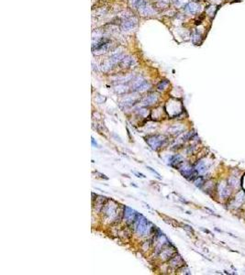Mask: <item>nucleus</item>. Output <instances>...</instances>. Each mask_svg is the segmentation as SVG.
Wrapping results in <instances>:
<instances>
[{
    "mask_svg": "<svg viewBox=\"0 0 245 275\" xmlns=\"http://www.w3.org/2000/svg\"><path fill=\"white\" fill-rule=\"evenodd\" d=\"M135 228L139 235L142 236L147 232L149 228V221L146 217L141 215H138V217L135 220Z\"/></svg>",
    "mask_w": 245,
    "mask_h": 275,
    "instance_id": "nucleus-1",
    "label": "nucleus"
},
{
    "mask_svg": "<svg viewBox=\"0 0 245 275\" xmlns=\"http://www.w3.org/2000/svg\"><path fill=\"white\" fill-rule=\"evenodd\" d=\"M164 141H165V138L161 135H154V136H150L146 138V142L154 150L160 149L164 143Z\"/></svg>",
    "mask_w": 245,
    "mask_h": 275,
    "instance_id": "nucleus-2",
    "label": "nucleus"
},
{
    "mask_svg": "<svg viewBox=\"0 0 245 275\" xmlns=\"http://www.w3.org/2000/svg\"><path fill=\"white\" fill-rule=\"evenodd\" d=\"M117 203H115L114 201H108L107 204L105 205L104 206V213H105L106 217H107L108 219L114 218L117 216Z\"/></svg>",
    "mask_w": 245,
    "mask_h": 275,
    "instance_id": "nucleus-3",
    "label": "nucleus"
},
{
    "mask_svg": "<svg viewBox=\"0 0 245 275\" xmlns=\"http://www.w3.org/2000/svg\"><path fill=\"white\" fill-rule=\"evenodd\" d=\"M179 170H180V172L182 173L183 176L184 178L188 179V180H191V179L194 178L197 172L196 169H193L188 164H182V166L179 167Z\"/></svg>",
    "mask_w": 245,
    "mask_h": 275,
    "instance_id": "nucleus-4",
    "label": "nucleus"
},
{
    "mask_svg": "<svg viewBox=\"0 0 245 275\" xmlns=\"http://www.w3.org/2000/svg\"><path fill=\"white\" fill-rule=\"evenodd\" d=\"M138 213L135 210L131 209L129 206H125L124 207V218L127 220V222L129 223H133L135 222L136 218L138 217Z\"/></svg>",
    "mask_w": 245,
    "mask_h": 275,
    "instance_id": "nucleus-5",
    "label": "nucleus"
},
{
    "mask_svg": "<svg viewBox=\"0 0 245 275\" xmlns=\"http://www.w3.org/2000/svg\"><path fill=\"white\" fill-rule=\"evenodd\" d=\"M139 11H140V13L142 16H150V15L154 14V10H153V8L146 2V1H144L143 4L139 7Z\"/></svg>",
    "mask_w": 245,
    "mask_h": 275,
    "instance_id": "nucleus-6",
    "label": "nucleus"
},
{
    "mask_svg": "<svg viewBox=\"0 0 245 275\" xmlns=\"http://www.w3.org/2000/svg\"><path fill=\"white\" fill-rule=\"evenodd\" d=\"M136 25H137V19H135V17H130V19H128L127 20H125L122 23L121 28L123 30H132Z\"/></svg>",
    "mask_w": 245,
    "mask_h": 275,
    "instance_id": "nucleus-7",
    "label": "nucleus"
},
{
    "mask_svg": "<svg viewBox=\"0 0 245 275\" xmlns=\"http://www.w3.org/2000/svg\"><path fill=\"white\" fill-rule=\"evenodd\" d=\"M198 9H199L198 5L195 2H190L184 6V10H185V12H187V14H190V15H194V14H196V13L198 11Z\"/></svg>",
    "mask_w": 245,
    "mask_h": 275,
    "instance_id": "nucleus-8",
    "label": "nucleus"
},
{
    "mask_svg": "<svg viewBox=\"0 0 245 275\" xmlns=\"http://www.w3.org/2000/svg\"><path fill=\"white\" fill-rule=\"evenodd\" d=\"M174 248H165V249H163L161 251V254H160V256H161V258L163 259V260H168V259H171L173 256H174V254L175 253L174 252Z\"/></svg>",
    "mask_w": 245,
    "mask_h": 275,
    "instance_id": "nucleus-9",
    "label": "nucleus"
},
{
    "mask_svg": "<svg viewBox=\"0 0 245 275\" xmlns=\"http://www.w3.org/2000/svg\"><path fill=\"white\" fill-rule=\"evenodd\" d=\"M184 261H183L182 258L179 255H176V256H174L171 258L170 260V265L174 268H179L180 266H182Z\"/></svg>",
    "mask_w": 245,
    "mask_h": 275,
    "instance_id": "nucleus-10",
    "label": "nucleus"
},
{
    "mask_svg": "<svg viewBox=\"0 0 245 275\" xmlns=\"http://www.w3.org/2000/svg\"><path fill=\"white\" fill-rule=\"evenodd\" d=\"M158 100V97L156 95H148L147 97H145L142 101V105H153V104L156 103Z\"/></svg>",
    "mask_w": 245,
    "mask_h": 275,
    "instance_id": "nucleus-11",
    "label": "nucleus"
},
{
    "mask_svg": "<svg viewBox=\"0 0 245 275\" xmlns=\"http://www.w3.org/2000/svg\"><path fill=\"white\" fill-rule=\"evenodd\" d=\"M123 59H124L123 53H116V54H113L111 57H109L108 61L114 65L119 63V61H121Z\"/></svg>",
    "mask_w": 245,
    "mask_h": 275,
    "instance_id": "nucleus-12",
    "label": "nucleus"
},
{
    "mask_svg": "<svg viewBox=\"0 0 245 275\" xmlns=\"http://www.w3.org/2000/svg\"><path fill=\"white\" fill-rule=\"evenodd\" d=\"M108 47H109V42L108 43H106V44L102 45V46H100V47H97V48L94 49V50H93V52L96 55L102 54V53H105L106 51H107Z\"/></svg>",
    "mask_w": 245,
    "mask_h": 275,
    "instance_id": "nucleus-13",
    "label": "nucleus"
},
{
    "mask_svg": "<svg viewBox=\"0 0 245 275\" xmlns=\"http://www.w3.org/2000/svg\"><path fill=\"white\" fill-rule=\"evenodd\" d=\"M183 158L180 155H173L169 158V164L171 166H174V164H179L182 162Z\"/></svg>",
    "mask_w": 245,
    "mask_h": 275,
    "instance_id": "nucleus-14",
    "label": "nucleus"
},
{
    "mask_svg": "<svg viewBox=\"0 0 245 275\" xmlns=\"http://www.w3.org/2000/svg\"><path fill=\"white\" fill-rule=\"evenodd\" d=\"M219 193H220V196L223 198L228 197L230 193H231V191L229 190V188L224 184H220L219 186Z\"/></svg>",
    "mask_w": 245,
    "mask_h": 275,
    "instance_id": "nucleus-15",
    "label": "nucleus"
},
{
    "mask_svg": "<svg viewBox=\"0 0 245 275\" xmlns=\"http://www.w3.org/2000/svg\"><path fill=\"white\" fill-rule=\"evenodd\" d=\"M195 169L198 173H201V174L204 173V172H206V171H207V166H206L205 162H203V161L199 162L197 164Z\"/></svg>",
    "mask_w": 245,
    "mask_h": 275,
    "instance_id": "nucleus-16",
    "label": "nucleus"
},
{
    "mask_svg": "<svg viewBox=\"0 0 245 275\" xmlns=\"http://www.w3.org/2000/svg\"><path fill=\"white\" fill-rule=\"evenodd\" d=\"M134 63V60L131 57H124V59L121 61V64L123 67H130Z\"/></svg>",
    "mask_w": 245,
    "mask_h": 275,
    "instance_id": "nucleus-17",
    "label": "nucleus"
},
{
    "mask_svg": "<svg viewBox=\"0 0 245 275\" xmlns=\"http://www.w3.org/2000/svg\"><path fill=\"white\" fill-rule=\"evenodd\" d=\"M115 91H116V93L121 95V94H124V93H126L127 91H128V87H127L125 84H119L117 86H116Z\"/></svg>",
    "mask_w": 245,
    "mask_h": 275,
    "instance_id": "nucleus-18",
    "label": "nucleus"
},
{
    "mask_svg": "<svg viewBox=\"0 0 245 275\" xmlns=\"http://www.w3.org/2000/svg\"><path fill=\"white\" fill-rule=\"evenodd\" d=\"M144 82H145V81L142 80L141 78H140V79H138V80L134 81V83H133V85H132V87H133V89H134V90H138V89L140 88V86L141 85V84H142Z\"/></svg>",
    "mask_w": 245,
    "mask_h": 275,
    "instance_id": "nucleus-19",
    "label": "nucleus"
},
{
    "mask_svg": "<svg viewBox=\"0 0 245 275\" xmlns=\"http://www.w3.org/2000/svg\"><path fill=\"white\" fill-rule=\"evenodd\" d=\"M144 1L145 0H130V4H131L133 6H135V7H138V8L143 4Z\"/></svg>",
    "mask_w": 245,
    "mask_h": 275,
    "instance_id": "nucleus-20",
    "label": "nucleus"
},
{
    "mask_svg": "<svg viewBox=\"0 0 245 275\" xmlns=\"http://www.w3.org/2000/svg\"><path fill=\"white\" fill-rule=\"evenodd\" d=\"M183 129H184V127H182V126H179V127L174 126L170 128V131H171L172 133H174V134H176V133H180Z\"/></svg>",
    "mask_w": 245,
    "mask_h": 275,
    "instance_id": "nucleus-21",
    "label": "nucleus"
},
{
    "mask_svg": "<svg viewBox=\"0 0 245 275\" xmlns=\"http://www.w3.org/2000/svg\"><path fill=\"white\" fill-rule=\"evenodd\" d=\"M168 85V82L167 81H162L161 83H160L159 84H158V90L160 91H163L164 89L167 87Z\"/></svg>",
    "mask_w": 245,
    "mask_h": 275,
    "instance_id": "nucleus-22",
    "label": "nucleus"
},
{
    "mask_svg": "<svg viewBox=\"0 0 245 275\" xmlns=\"http://www.w3.org/2000/svg\"><path fill=\"white\" fill-rule=\"evenodd\" d=\"M194 183H195L196 186L201 187L202 185H203V183H204V179L202 178V177H198V178L196 179V181L194 182Z\"/></svg>",
    "mask_w": 245,
    "mask_h": 275,
    "instance_id": "nucleus-23",
    "label": "nucleus"
},
{
    "mask_svg": "<svg viewBox=\"0 0 245 275\" xmlns=\"http://www.w3.org/2000/svg\"><path fill=\"white\" fill-rule=\"evenodd\" d=\"M149 86L150 85H149V84H148V83L144 82L142 84H141V85L140 86V88L138 89V91H139V92H144V91H146L147 89H148V87H149Z\"/></svg>",
    "mask_w": 245,
    "mask_h": 275,
    "instance_id": "nucleus-24",
    "label": "nucleus"
},
{
    "mask_svg": "<svg viewBox=\"0 0 245 275\" xmlns=\"http://www.w3.org/2000/svg\"><path fill=\"white\" fill-rule=\"evenodd\" d=\"M173 2L174 3V5L176 6L180 7V6H182L183 5H184L187 3V0H173Z\"/></svg>",
    "mask_w": 245,
    "mask_h": 275,
    "instance_id": "nucleus-25",
    "label": "nucleus"
},
{
    "mask_svg": "<svg viewBox=\"0 0 245 275\" xmlns=\"http://www.w3.org/2000/svg\"><path fill=\"white\" fill-rule=\"evenodd\" d=\"M193 41L195 43H199L200 42V35L199 34H194L193 35Z\"/></svg>",
    "mask_w": 245,
    "mask_h": 275,
    "instance_id": "nucleus-26",
    "label": "nucleus"
},
{
    "mask_svg": "<svg viewBox=\"0 0 245 275\" xmlns=\"http://www.w3.org/2000/svg\"><path fill=\"white\" fill-rule=\"evenodd\" d=\"M229 183H230V184H231V186H235V185H237V183H238V180H237L236 178H234V177H232V178H231L230 180H229Z\"/></svg>",
    "mask_w": 245,
    "mask_h": 275,
    "instance_id": "nucleus-27",
    "label": "nucleus"
},
{
    "mask_svg": "<svg viewBox=\"0 0 245 275\" xmlns=\"http://www.w3.org/2000/svg\"><path fill=\"white\" fill-rule=\"evenodd\" d=\"M243 198H244V197H243V193H240L239 194H238V196L236 197V201H238V203H239V204H241V203L243 202Z\"/></svg>",
    "mask_w": 245,
    "mask_h": 275,
    "instance_id": "nucleus-28",
    "label": "nucleus"
},
{
    "mask_svg": "<svg viewBox=\"0 0 245 275\" xmlns=\"http://www.w3.org/2000/svg\"><path fill=\"white\" fill-rule=\"evenodd\" d=\"M147 169H148V170H149V171H151V172H153V173H154V174H156V175H157V177H158V178H159V179H161V177H160V174H159V173H158L157 172H156V171L153 170V169H151V167H149V166L147 167Z\"/></svg>",
    "mask_w": 245,
    "mask_h": 275,
    "instance_id": "nucleus-29",
    "label": "nucleus"
},
{
    "mask_svg": "<svg viewBox=\"0 0 245 275\" xmlns=\"http://www.w3.org/2000/svg\"><path fill=\"white\" fill-rule=\"evenodd\" d=\"M139 112H140V115L145 116V115H146V113H147V110L146 109H140V111H139Z\"/></svg>",
    "mask_w": 245,
    "mask_h": 275,
    "instance_id": "nucleus-30",
    "label": "nucleus"
},
{
    "mask_svg": "<svg viewBox=\"0 0 245 275\" xmlns=\"http://www.w3.org/2000/svg\"><path fill=\"white\" fill-rule=\"evenodd\" d=\"M135 174L138 175V177H141V178H145V176L143 174H141V173H139V172H134Z\"/></svg>",
    "mask_w": 245,
    "mask_h": 275,
    "instance_id": "nucleus-31",
    "label": "nucleus"
},
{
    "mask_svg": "<svg viewBox=\"0 0 245 275\" xmlns=\"http://www.w3.org/2000/svg\"><path fill=\"white\" fill-rule=\"evenodd\" d=\"M92 144L94 146H96V147L97 146V144H96V142H95V140H94V139H93V138H92Z\"/></svg>",
    "mask_w": 245,
    "mask_h": 275,
    "instance_id": "nucleus-32",
    "label": "nucleus"
}]
</instances>
